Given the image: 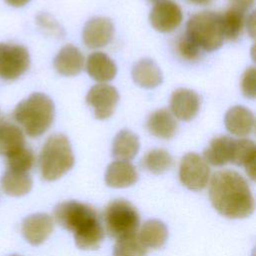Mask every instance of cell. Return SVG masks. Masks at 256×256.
<instances>
[{
	"instance_id": "cell-15",
	"label": "cell",
	"mask_w": 256,
	"mask_h": 256,
	"mask_svg": "<svg viewBox=\"0 0 256 256\" xmlns=\"http://www.w3.org/2000/svg\"><path fill=\"white\" fill-rule=\"evenodd\" d=\"M137 180L138 173L129 161L116 160L106 169L105 182L109 187L125 188L135 184Z\"/></svg>"
},
{
	"instance_id": "cell-11",
	"label": "cell",
	"mask_w": 256,
	"mask_h": 256,
	"mask_svg": "<svg viewBox=\"0 0 256 256\" xmlns=\"http://www.w3.org/2000/svg\"><path fill=\"white\" fill-rule=\"evenodd\" d=\"M113 35L114 25L106 17H94L88 20L82 32L85 45L92 49L106 46L112 40Z\"/></svg>"
},
{
	"instance_id": "cell-4",
	"label": "cell",
	"mask_w": 256,
	"mask_h": 256,
	"mask_svg": "<svg viewBox=\"0 0 256 256\" xmlns=\"http://www.w3.org/2000/svg\"><path fill=\"white\" fill-rule=\"evenodd\" d=\"M74 161L69 139L63 134L51 135L39 156L41 176L46 181L57 180L73 167Z\"/></svg>"
},
{
	"instance_id": "cell-2",
	"label": "cell",
	"mask_w": 256,
	"mask_h": 256,
	"mask_svg": "<svg viewBox=\"0 0 256 256\" xmlns=\"http://www.w3.org/2000/svg\"><path fill=\"white\" fill-rule=\"evenodd\" d=\"M53 215L61 227L73 232L78 248L95 250L100 247L104 230L92 206L75 200L64 201L54 208Z\"/></svg>"
},
{
	"instance_id": "cell-13",
	"label": "cell",
	"mask_w": 256,
	"mask_h": 256,
	"mask_svg": "<svg viewBox=\"0 0 256 256\" xmlns=\"http://www.w3.org/2000/svg\"><path fill=\"white\" fill-rule=\"evenodd\" d=\"M53 219L45 213H35L27 216L22 222V234L32 245L42 244L53 231Z\"/></svg>"
},
{
	"instance_id": "cell-27",
	"label": "cell",
	"mask_w": 256,
	"mask_h": 256,
	"mask_svg": "<svg viewBox=\"0 0 256 256\" xmlns=\"http://www.w3.org/2000/svg\"><path fill=\"white\" fill-rule=\"evenodd\" d=\"M173 159L168 151L156 148L148 151L142 159V166L153 174H162L169 170Z\"/></svg>"
},
{
	"instance_id": "cell-9",
	"label": "cell",
	"mask_w": 256,
	"mask_h": 256,
	"mask_svg": "<svg viewBox=\"0 0 256 256\" xmlns=\"http://www.w3.org/2000/svg\"><path fill=\"white\" fill-rule=\"evenodd\" d=\"M119 101L117 89L108 84H96L86 95V103L92 107L97 119H107L115 111Z\"/></svg>"
},
{
	"instance_id": "cell-37",
	"label": "cell",
	"mask_w": 256,
	"mask_h": 256,
	"mask_svg": "<svg viewBox=\"0 0 256 256\" xmlns=\"http://www.w3.org/2000/svg\"><path fill=\"white\" fill-rule=\"evenodd\" d=\"M150 1H155V2H160V1H163V0H150Z\"/></svg>"
},
{
	"instance_id": "cell-17",
	"label": "cell",
	"mask_w": 256,
	"mask_h": 256,
	"mask_svg": "<svg viewBox=\"0 0 256 256\" xmlns=\"http://www.w3.org/2000/svg\"><path fill=\"white\" fill-rule=\"evenodd\" d=\"M86 71L93 80L108 82L116 76L117 67L107 54L103 52H93L87 58Z\"/></svg>"
},
{
	"instance_id": "cell-34",
	"label": "cell",
	"mask_w": 256,
	"mask_h": 256,
	"mask_svg": "<svg viewBox=\"0 0 256 256\" xmlns=\"http://www.w3.org/2000/svg\"><path fill=\"white\" fill-rule=\"evenodd\" d=\"M247 29L251 37L255 36V12L253 11L247 19Z\"/></svg>"
},
{
	"instance_id": "cell-33",
	"label": "cell",
	"mask_w": 256,
	"mask_h": 256,
	"mask_svg": "<svg viewBox=\"0 0 256 256\" xmlns=\"http://www.w3.org/2000/svg\"><path fill=\"white\" fill-rule=\"evenodd\" d=\"M232 7L241 9L243 11L248 10L254 4V0H229Z\"/></svg>"
},
{
	"instance_id": "cell-25",
	"label": "cell",
	"mask_w": 256,
	"mask_h": 256,
	"mask_svg": "<svg viewBox=\"0 0 256 256\" xmlns=\"http://www.w3.org/2000/svg\"><path fill=\"white\" fill-rule=\"evenodd\" d=\"M32 179L26 172L7 169L1 178L3 191L10 196H22L32 188Z\"/></svg>"
},
{
	"instance_id": "cell-38",
	"label": "cell",
	"mask_w": 256,
	"mask_h": 256,
	"mask_svg": "<svg viewBox=\"0 0 256 256\" xmlns=\"http://www.w3.org/2000/svg\"><path fill=\"white\" fill-rule=\"evenodd\" d=\"M10 256H20V255H10Z\"/></svg>"
},
{
	"instance_id": "cell-19",
	"label": "cell",
	"mask_w": 256,
	"mask_h": 256,
	"mask_svg": "<svg viewBox=\"0 0 256 256\" xmlns=\"http://www.w3.org/2000/svg\"><path fill=\"white\" fill-rule=\"evenodd\" d=\"M131 75L137 85L147 89L157 87L163 80L159 66L153 60L148 58L136 62L132 68Z\"/></svg>"
},
{
	"instance_id": "cell-12",
	"label": "cell",
	"mask_w": 256,
	"mask_h": 256,
	"mask_svg": "<svg viewBox=\"0 0 256 256\" xmlns=\"http://www.w3.org/2000/svg\"><path fill=\"white\" fill-rule=\"evenodd\" d=\"M170 108L174 116L182 121L192 120L200 109V97L191 89L178 88L170 97Z\"/></svg>"
},
{
	"instance_id": "cell-28",
	"label": "cell",
	"mask_w": 256,
	"mask_h": 256,
	"mask_svg": "<svg viewBox=\"0 0 256 256\" xmlns=\"http://www.w3.org/2000/svg\"><path fill=\"white\" fill-rule=\"evenodd\" d=\"M147 248L140 241L138 235L133 234L120 239H117L113 256H145Z\"/></svg>"
},
{
	"instance_id": "cell-32",
	"label": "cell",
	"mask_w": 256,
	"mask_h": 256,
	"mask_svg": "<svg viewBox=\"0 0 256 256\" xmlns=\"http://www.w3.org/2000/svg\"><path fill=\"white\" fill-rule=\"evenodd\" d=\"M37 23L38 25L48 31L49 33L52 34H56V35H62V29L61 27L58 25V23L55 21L54 18H52V16H50L47 13H40L37 16Z\"/></svg>"
},
{
	"instance_id": "cell-5",
	"label": "cell",
	"mask_w": 256,
	"mask_h": 256,
	"mask_svg": "<svg viewBox=\"0 0 256 256\" xmlns=\"http://www.w3.org/2000/svg\"><path fill=\"white\" fill-rule=\"evenodd\" d=\"M186 35L205 51L219 49L224 40L220 14L201 11L193 14L186 25Z\"/></svg>"
},
{
	"instance_id": "cell-29",
	"label": "cell",
	"mask_w": 256,
	"mask_h": 256,
	"mask_svg": "<svg viewBox=\"0 0 256 256\" xmlns=\"http://www.w3.org/2000/svg\"><path fill=\"white\" fill-rule=\"evenodd\" d=\"M34 161L35 157L33 151L26 146L7 157L8 169L19 172L27 173L32 168Z\"/></svg>"
},
{
	"instance_id": "cell-26",
	"label": "cell",
	"mask_w": 256,
	"mask_h": 256,
	"mask_svg": "<svg viewBox=\"0 0 256 256\" xmlns=\"http://www.w3.org/2000/svg\"><path fill=\"white\" fill-rule=\"evenodd\" d=\"M220 21L224 38L236 40L241 35L245 25V11L231 6L220 14Z\"/></svg>"
},
{
	"instance_id": "cell-10",
	"label": "cell",
	"mask_w": 256,
	"mask_h": 256,
	"mask_svg": "<svg viewBox=\"0 0 256 256\" xmlns=\"http://www.w3.org/2000/svg\"><path fill=\"white\" fill-rule=\"evenodd\" d=\"M182 10L178 4L170 0L157 2L149 14L152 27L162 33L175 30L182 22Z\"/></svg>"
},
{
	"instance_id": "cell-24",
	"label": "cell",
	"mask_w": 256,
	"mask_h": 256,
	"mask_svg": "<svg viewBox=\"0 0 256 256\" xmlns=\"http://www.w3.org/2000/svg\"><path fill=\"white\" fill-rule=\"evenodd\" d=\"M138 237L146 248L157 249L165 244L168 238V229L160 220H147L142 225Z\"/></svg>"
},
{
	"instance_id": "cell-6",
	"label": "cell",
	"mask_w": 256,
	"mask_h": 256,
	"mask_svg": "<svg viewBox=\"0 0 256 256\" xmlns=\"http://www.w3.org/2000/svg\"><path fill=\"white\" fill-rule=\"evenodd\" d=\"M105 228L109 236L120 239L136 234L140 217L137 209L124 199L111 201L103 215Z\"/></svg>"
},
{
	"instance_id": "cell-8",
	"label": "cell",
	"mask_w": 256,
	"mask_h": 256,
	"mask_svg": "<svg viewBox=\"0 0 256 256\" xmlns=\"http://www.w3.org/2000/svg\"><path fill=\"white\" fill-rule=\"evenodd\" d=\"M209 177L210 168L200 155L190 152L183 156L179 168V178L184 186L194 191L202 190L206 187Z\"/></svg>"
},
{
	"instance_id": "cell-30",
	"label": "cell",
	"mask_w": 256,
	"mask_h": 256,
	"mask_svg": "<svg viewBox=\"0 0 256 256\" xmlns=\"http://www.w3.org/2000/svg\"><path fill=\"white\" fill-rule=\"evenodd\" d=\"M177 49L181 57L189 61L196 60L200 56L201 48L196 43H194L186 34L179 38L177 42Z\"/></svg>"
},
{
	"instance_id": "cell-31",
	"label": "cell",
	"mask_w": 256,
	"mask_h": 256,
	"mask_svg": "<svg viewBox=\"0 0 256 256\" xmlns=\"http://www.w3.org/2000/svg\"><path fill=\"white\" fill-rule=\"evenodd\" d=\"M241 89L245 97L254 99L256 96V70L255 67L246 69L241 80Z\"/></svg>"
},
{
	"instance_id": "cell-23",
	"label": "cell",
	"mask_w": 256,
	"mask_h": 256,
	"mask_svg": "<svg viewBox=\"0 0 256 256\" xmlns=\"http://www.w3.org/2000/svg\"><path fill=\"white\" fill-rule=\"evenodd\" d=\"M25 147V137L20 127L10 122L0 125V155L10 156Z\"/></svg>"
},
{
	"instance_id": "cell-21",
	"label": "cell",
	"mask_w": 256,
	"mask_h": 256,
	"mask_svg": "<svg viewBox=\"0 0 256 256\" xmlns=\"http://www.w3.org/2000/svg\"><path fill=\"white\" fill-rule=\"evenodd\" d=\"M233 141L228 136L213 138L203 152L204 160L213 166H223L231 162Z\"/></svg>"
},
{
	"instance_id": "cell-7",
	"label": "cell",
	"mask_w": 256,
	"mask_h": 256,
	"mask_svg": "<svg viewBox=\"0 0 256 256\" xmlns=\"http://www.w3.org/2000/svg\"><path fill=\"white\" fill-rule=\"evenodd\" d=\"M30 65L26 47L18 44L0 43V78L14 80L20 77Z\"/></svg>"
},
{
	"instance_id": "cell-22",
	"label": "cell",
	"mask_w": 256,
	"mask_h": 256,
	"mask_svg": "<svg viewBox=\"0 0 256 256\" xmlns=\"http://www.w3.org/2000/svg\"><path fill=\"white\" fill-rule=\"evenodd\" d=\"M140 142L136 134L128 129L119 131L112 143V155L117 160L129 161L133 159L139 151Z\"/></svg>"
},
{
	"instance_id": "cell-3",
	"label": "cell",
	"mask_w": 256,
	"mask_h": 256,
	"mask_svg": "<svg viewBox=\"0 0 256 256\" xmlns=\"http://www.w3.org/2000/svg\"><path fill=\"white\" fill-rule=\"evenodd\" d=\"M13 115L28 136L38 137L52 125L55 106L49 96L35 92L18 103Z\"/></svg>"
},
{
	"instance_id": "cell-36",
	"label": "cell",
	"mask_w": 256,
	"mask_h": 256,
	"mask_svg": "<svg viewBox=\"0 0 256 256\" xmlns=\"http://www.w3.org/2000/svg\"><path fill=\"white\" fill-rule=\"evenodd\" d=\"M186 1L195 5H207L212 2V0H186Z\"/></svg>"
},
{
	"instance_id": "cell-20",
	"label": "cell",
	"mask_w": 256,
	"mask_h": 256,
	"mask_svg": "<svg viewBox=\"0 0 256 256\" xmlns=\"http://www.w3.org/2000/svg\"><path fill=\"white\" fill-rule=\"evenodd\" d=\"M255 161H256V146L249 139H234L231 163L237 166H244L248 176L255 179Z\"/></svg>"
},
{
	"instance_id": "cell-35",
	"label": "cell",
	"mask_w": 256,
	"mask_h": 256,
	"mask_svg": "<svg viewBox=\"0 0 256 256\" xmlns=\"http://www.w3.org/2000/svg\"><path fill=\"white\" fill-rule=\"evenodd\" d=\"M7 4L13 7H21L26 5L30 0H4Z\"/></svg>"
},
{
	"instance_id": "cell-1",
	"label": "cell",
	"mask_w": 256,
	"mask_h": 256,
	"mask_svg": "<svg viewBox=\"0 0 256 256\" xmlns=\"http://www.w3.org/2000/svg\"><path fill=\"white\" fill-rule=\"evenodd\" d=\"M209 197L218 213L227 218L248 217L255 208L254 197L247 181L233 170L214 173L210 181Z\"/></svg>"
},
{
	"instance_id": "cell-14",
	"label": "cell",
	"mask_w": 256,
	"mask_h": 256,
	"mask_svg": "<svg viewBox=\"0 0 256 256\" xmlns=\"http://www.w3.org/2000/svg\"><path fill=\"white\" fill-rule=\"evenodd\" d=\"M224 123L230 133L243 137L253 132L255 118L250 109L242 105H237L227 110L224 116Z\"/></svg>"
},
{
	"instance_id": "cell-18",
	"label": "cell",
	"mask_w": 256,
	"mask_h": 256,
	"mask_svg": "<svg viewBox=\"0 0 256 256\" xmlns=\"http://www.w3.org/2000/svg\"><path fill=\"white\" fill-rule=\"evenodd\" d=\"M147 130L162 139L172 138L178 129L174 116L167 109H158L151 113L146 121Z\"/></svg>"
},
{
	"instance_id": "cell-16",
	"label": "cell",
	"mask_w": 256,
	"mask_h": 256,
	"mask_svg": "<svg viewBox=\"0 0 256 256\" xmlns=\"http://www.w3.org/2000/svg\"><path fill=\"white\" fill-rule=\"evenodd\" d=\"M84 66L82 52L73 45H66L60 49L54 58V68L63 76H75Z\"/></svg>"
}]
</instances>
